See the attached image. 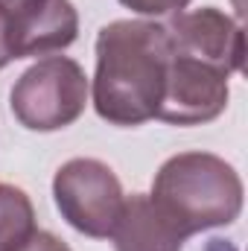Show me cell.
<instances>
[{"label": "cell", "instance_id": "cell-1", "mask_svg": "<svg viewBox=\"0 0 248 251\" xmlns=\"http://www.w3.org/2000/svg\"><path fill=\"white\" fill-rule=\"evenodd\" d=\"M170 41L164 24L111 21L97 35L94 108L111 126H140L158 117Z\"/></svg>", "mask_w": 248, "mask_h": 251}, {"label": "cell", "instance_id": "cell-2", "mask_svg": "<svg viewBox=\"0 0 248 251\" xmlns=\"http://www.w3.org/2000/svg\"><path fill=\"white\" fill-rule=\"evenodd\" d=\"M152 201L184 237L231 225L243 210V178L219 155L178 152L155 176Z\"/></svg>", "mask_w": 248, "mask_h": 251}, {"label": "cell", "instance_id": "cell-3", "mask_svg": "<svg viewBox=\"0 0 248 251\" xmlns=\"http://www.w3.org/2000/svg\"><path fill=\"white\" fill-rule=\"evenodd\" d=\"M88 76L67 56L35 62L12 88L9 105L15 120L29 131H59L73 126L88 105Z\"/></svg>", "mask_w": 248, "mask_h": 251}, {"label": "cell", "instance_id": "cell-4", "mask_svg": "<svg viewBox=\"0 0 248 251\" xmlns=\"http://www.w3.org/2000/svg\"><path fill=\"white\" fill-rule=\"evenodd\" d=\"M53 199L70 228L94 240H108L120 219L125 193L108 164L97 158H70L56 170Z\"/></svg>", "mask_w": 248, "mask_h": 251}, {"label": "cell", "instance_id": "cell-5", "mask_svg": "<svg viewBox=\"0 0 248 251\" xmlns=\"http://www.w3.org/2000/svg\"><path fill=\"white\" fill-rule=\"evenodd\" d=\"M170 41V38H167ZM228 76L222 67L170 50L164 97L155 120L170 126H204L228 108Z\"/></svg>", "mask_w": 248, "mask_h": 251}, {"label": "cell", "instance_id": "cell-6", "mask_svg": "<svg viewBox=\"0 0 248 251\" xmlns=\"http://www.w3.org/2000/svg\"><path fill=\"white\" fill-rule=\"evenodd\" d=\"M164 29L173 53L216 64L225 73H243L246 35H243V26L222 9L204 6L193 12H178L175 21L164 24Z\"/></svg>", "mask_w": 248, "mask_h": 251}, {"label": "cell", "instance_id": "cell-7", "mask_svg": "<svg viewBox=\"0 0 248 251\" xmlns=\"http://www.w3.org/2000/svg\"><path fill=\"white\" fill-rule=\"evenodd\" d=\"M6 18L12 62L64 50L79 35V12L70 0H38Z\"/></svg>", "mask_w": 248, "mask_h": 251}, {"label": "cell", "instance_id": "cell-8", "mask_svg": "<svg viewBox=\"0 0 248 251\" xmlns=\"http://www.w3.org/2000/svg\"><path fill=\"white\" fill-rule=\"evenodd\" d=\"M111 240L117 251H181L187 237L152 201V196L134 193L123 201Z\"/></svg>", "mask_w": 248, "mask_h": 251}, {"label": "cell", "instance_id": "cell-9", "mask_svg": "<svg viewBox=\"0 0 248 251\" xmlns=\"http://www.w3.org/2000/svg\"><path fill=\"white\" fill-rule=\"evenodd\" d=\"M35 231L32 199L21 187L0 181V251H18Z\"/></svg>", "mask_w": 248, "mask_h": 251}, {"label": "cell", "instance_id": "cell-10", "mask_svg": "<svg viewBox=\"0 0 248 251\" xmlns=\"http://www.w3.org/2000/svg\"><path fill=\"white\" fill-rule=\"evenodd\" d=\"M125 9L137 12V15H149V18H164L173 12H181L190 6V0H120Z\"/></svg>", "mask_w": 248, "mask_h": 251}, {"label": "cell", "instance_id": "cell-11", "mask_svg": "<svg viewBox=\"0 0 248 251\" xmlns=\"http://www.w3.org/2000/svg\"><path fill=\"white\" fill-rule=\"evenodd\" d=\"M18 251H73V249L64 240H59L56 234H50V231H35Z\"/></svg>", "mask_w": 248, "mask_h": 251}, {"label": "cell", "instance_id": "cell-12", "mask_svg": "<svg viewBox=\"0 0 248 251\" xmlns=\"http://www.w3.org/2000/svg\"><path fill=\"white\" fill-rule=\"evenodd\" d=\"M9 62H12V53H9V18L0 9V70Z\"/></svg>", "mask_w": 248, "mask_h": 251}, {"label": "cell", "instance_id": "cell-13", "mask_svg": "<svg viewBox=\"0 0 248 251\" xmlns=\"http://www.w3.org/2000/svg\"><path fill=\"white\" fill-rule=\"evenodd\" d=\"M32 3H38V0H0V9H3L6 15H12V12H21V9H26V6H32Z\"/></svg>", "mask_w": 248, "mask_h": 251}]
</instances>
